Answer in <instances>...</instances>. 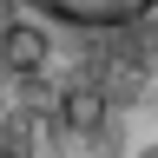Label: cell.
Returning a JSON list of instances; mask_svg holds the SVG:
<instances>
[{
    "label": "cell",
    "mask_w": 158,
    "mask_h": 158,
    "mask_svg": "<svg viewBox=\"0 0 158 158\" xmlns=\"http://www.w3.org/2000/svg\"><path fill=\"white\" fill-rule=\"evenodd\" d=\"M46 20H66V27H86V33H112V27H138L158 0H33Z\"/></svg>",
    "instance_id": "1"
},
{
    "label": "cell",
    "mask_w": 158,
    "mask_h": 158,
    "mask_svg": "<svg viewBox=\"0 0 158 158\" xmlns=\"http://www.w3.org/2000/svg\"><path fill=\"white\" fill-rule=\"evenodd\" d=\"M7 66L13 73H40L46 66V33L40 27H7Z\"/></svg>",
    "instance_id": "2"
},
{
    "label": "cell",
    "mask_w": 158,
    "mask_h": 158,
    "mask_svg": "<svg viewBox=\"0 0 158 158\" xmlns=\"http://www.w3.org/2000/svg\"><path fill=\"white\" fill-rule=\"evenodd\" d=\"M99 118H106V99H99V92H66V125L92 132Z\"/></svg>",
    "instance_id": "3"
},
{
    "label": "cell",
    "mask_w": 158,
    "mask_h": 158,
    "mask_svg": "<svg viewBox=\"0 0 158 158\" xmlns=\"http://www.w3.org/2000/svg\"><path fill=\"white\" fill-rule=\"evenodd\" d=\"M138 158H158V145H145V152H138Z\"/></svg>",
    "instance_id": "4"
}]
</instances>
